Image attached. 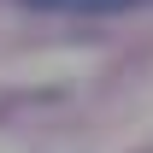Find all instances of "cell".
<instances>
[{"instance_id": "cell-1", "label": "cell", "mask_w": 153, "mask_h": 153, "mask_svg": "<svg viewBox=\"0 0 153 153\" xmlns=\"http://www.w3.org/2000/svg\"><path fill=\"white\" fill-rule=\"evenodd\" d=\"M30 12H65V18H106V12H130L141 0H18Z\"/></svg>"}]
</instances>
